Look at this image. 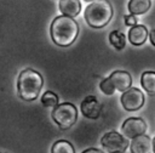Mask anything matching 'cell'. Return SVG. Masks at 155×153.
Returning <instances> with one entry per match:
<instances>
[{
    "instance_id": "obj_22",
    "label": "cell",
    "mask_w": 155,
    "mask_h": 153,
    "mask_svg": "<svg viewBox=\"0 0 155 153\" xmlns=\"http://www.w3.org/2000/svg\"><path fill=\"white\" fill-rule=\"evenodd\" d=\"M85 1H86V2H87V1H88V2H93V1H96V0H85Z\"/></svg>"
},
{
    "instance_id": "obj_7",
    "label": "cell",
    "mask_w": 155,
    "mask_h": 153,
    "mask_svg": "<svg viewBox=\"0 0 155 153\" xmlns=\"http://www.w3.org/2000/svg\"><path fill=\"white\" fill-rule=\"evenodd\" d=\"M120 101H121L122 107L126 110L134 112V110H138L143 107L145 100H144V93L139 89L130 87L128 90L122 92V95L120 97Z\"/></svg>"
},
{
    "instance_id": "obj_16",
    "label": "cell",
    "mask_w": 155,
    "mask_h": 153,
    "mask_svg": "<svg viewBox=\"0 0 155 153\" xmlns=\"http://www.w3.org/2000/svg\"><path fill=\"white\" fill-rule=\"evenodd\" d=\"M51 153H75V149L69 141L59 140L53 143L51 148Z\"/></svg>"
},
{
    "instance_id": "obj_14",
    "label": "cell",
    "mask_w": 155,
    "mask_h": 153,
    "mask_svg": "<svg viewBox=\"0 0 155 153\" xmlns=\"http://www.w3.org/2000/svg\"><path fill=\"white\" fill-rule=\"evenodd\" d=\"M140 84L148 95L155 96V72H144L140 78Z\"/></svg>"
},
{
    "instance_id": "obj_6",
    "label": "cell",
    "mask_w": 155,
    "mask_h": 153,
    "mask_svg": "<svg viewBox=\"0 0 155 153\" xmlns=\"http://www.w3.org/2000/svg\"><path fill=\"white\" fill-rule=\"evenodd\" d=\"M103 148L109 153H124L130 146L128 140L116 131H109L101 138Z\"/></svg>"
},
{
    "instance_id": "obj_15",
    "label": "cell",
    "mask_w": 155,
    "mask_h": 153,
    "mask_svg": "<svg viewBox=\"0 0 155 153\" xmlns=\"http://www.w3.org/2000/svg\"><path fill=\"white\" fill-rule=\"evenodd\" d=\"M109 42L111 44V46L114 49H116L117 51H120L126 45V36H125V34L121 30L115 29V30H113L109 34Z\"/></svg>"
},
{
    "instance_id": "obj_13",
    "label": "cell",
    "mask_w": 155,
    "mask_h": 153,
    "mask_svg": "<svg viewBox=\"0 0 155 153\" xmlns=\"http://www.w3.org/2000/svg\"><path fill=\"white\" fill-rule=\"evenodd\" d=\"M151 0H130L128 11L132 15H143L150 10Z\"/></svg>"
},
{
    "instance_id": "obj_12",
    "label": "cell",
    "mask_w": 155,
    "mask_h": 153,
    "mask_svg": "<svg viewBox=\"0 0 155 153\" xmlns=\"http://www.w3.org/2000/svg\"><path fill=\"white\" fill-rule=\"evenodd\" d=\"M59 10L64 16L76 17L81 11V4L79 0H59Z\"/></svg>"
},
{
    "instance_id": "obj_9",
    "label": "cell",
    "mask_w": 155,
    "mask_h": 153,
    "mask_svg": "<svg viewBox=\"0 0 155 153\" xmlns=\"http://www.w3.org/2000/svg\"><path fill=\"white\" fill-rule=\"evenodd\" d=\"M80 109H81V113L84 114V117H86L88 119H97L101 115L102 104L99 103L97 97L91 95L82 100V102L80 104Z\"/></svg>"
},
{
    "instance_id": "obj_4",
    "label": "cell",
    "mask_w": 155,
    "mask_h": 153,
    "mask_svg": "<svg viewBox=\"0 0 155 153\" xmlns=\"http://www.w3.org/2000/svg\"><path fill=\"white\" fill-rule=\"evenodd\" d=\"M132 87V78L128 72L125 70H115L108 78L103 79L99 84V89L105 95H113L115 90L120 92H125Z\"/></svg>"
},
{
    "instance_id": "obj_1",
    "label": "cell",
    "mask_w": 155,
    "mask_h": 153,
    "mask_svg": "<svg viewBox=\"0 0 155 153\" xmlns=\"http://www.w3.org/2000/svg\"><path fill=\"white\" fill-rule=\"evenodd\" d=\"M51 39L52 41L62 47L71 45L79 34L78 22L69 16H57L51 23Z\"/></svg>"
},
{
    "instance_id": "obj_2",
    "label": "cell",
    "mask_w": 155,
    "mask_h": 153,
    "mask_svg": "<svg viewBox=\"0 0 155 153\" xmlns=\"http://www.w3.org/2000/svg\"><path fill=\"white\" fill-rule=\"evenodd\" d=\"M42 85H44L42 75L31 68H27L19 73L17 79L18 96L23 101H34L39 97Z\"/></svg>"
},
{
    "instance_id": "obj_10",
    "label": "cell",
    "mask_w": 155,
    "mask_h": 153,
    "mask_svg": "<svg viewBox=\"0 0 155 153\" xmlns=\"http://www.w3.org/2000/svg\"><path fill=\"white\" fill-rule=\"evenodd\" d=\"M131 153H151L153 152V140L149 136L140 135L138 137L132 138L131 144Z\"/></svg>"
},
{
    "instance_id": "obj_18",
    "label": "cell",
    "mask_w": 155,
    "mask_h": 153,
    "mask_svg": "<svg viewBox=\"0 0 155 153\" xmlns=\"http://www.w3.org/2000/svg\"><path fill=\"white\" fill-rule=\"evenodd\" d=\"M124 19H125V24H126L127 27L137 25V17H136V15H132V13L126 15V16L124 17Z\"/></svg>"
},
{
    "instance_id": "obj_11",
    "label": "cell",
    "mask_w": 155,
    "mask_h": 153,
    "mask_svg": "<svg viewBox=\"0 0 155 153\" xmlns=\"http://www.w3.org/2000/svg\"><path fill=\"white\" fill-rule=\"evenodd\" d=\"M149 36V32L147 29L145 25L143 24H137L131 27V29L128 30V40L132 45L134 46H140L143 45Z\"/></svg>"
},
{
    "instance_id": "obj_20",
    "label": "cell",
    "mask_w": 155,
    "mask_h": 153,
    "mask_svg": "<svg viewBox=\"0 0 155 153\" xmlns=\"http://www.w3.org/2000/svg\"><path fill=\"white\" fill-rule=\"evenodd\" d=\"M82 153H103V152L101 149H97V148H87Z\"/></svg>"
},
{
    "instance_id": "obj_5",
    "label": "cell",
    "mask_w": 155,
    "mask_h": 153,
    "mask_svg": "<svg viewBox=\"0 0 155 153\" xmlns=\"http://www.w3.org/2000/svg\"><path fill=\"white\" fill-rule=\"evenodd\" d=\"M52 119L62 130H67L75 124L78 119V109L70 102L59 103L52 110Z\"/></svg>"
},
{
    "instance_id": "obj_3",
    "label": "cell",
    "mask_w": 155,
    "mask_h": 153,
    "mask_svg": "<svg viewBox=\"0 0 155 153\" xmlns=\"http://www.w3.org/2000/svg\"><path fill=\"white\" fill-rule=\"evenodd\" d=\"M113 13V6L108 0H96L85 8V21L92 28H103L110 22Z\"/></svg>"
},
{
    "instance_id": "obj_21",
    "label": "cell",
    "mask_w": 155,
    "mask_h": 153,
    "mask_svg": "<svg viewBox=\"0 0 155 153\" xmlns=\"http://www.w3.org/2000/svg\"><path fill=\"white\" fill-rule=\"evenodd\" d=\"M153 152L155 153V136H154V138H153Z\"/></svg>"
},
{
    "instance_id": "obj_8",
    "label": "cell",
    "mask_w": 155,
    "mask_h": 153,
    "mask_svg": "<svg viewBox=\"0 0 155 153\" xmlns=\"http://www.w3.org/2000/svg\"><path fill=\"white\" fill-rule=\"evenodd\" d=\"M124 136L128 138H134L144 135L147 131V123L142 118H127L121 126Z\"/></svg>"
},
{
    "instance_id": "obj_19",
    "label": "cell",
    "mask_w": 155,
    "mask_h": 153,
    "mask_svg": "<svg viewBox=\"0 0 155 153\" xmlns=\"http://www.w3.org/2000/svg\"><path fill=\"white\" fill-rule=\"evenodd\" d=\"M149 38H150V42L153 44V46H155V28L150 30V33H149Z\"/></svg>"
},
{
    "instance_id": "obj_17",
    "label": "cell",
    "mask_w": 155,
    "mask_h": 153,
    "mask_svg": "<svg viewBox=\"0 0 155 153\" xmlns=\"http://www.w3.org/2000/svg\"><path fill=\"white\" fill-rule=\"evenodd\" d=\"M59 97L53 92V91H46L42 96H41V103L44 107H56L58 106Z\"/></svg>"
}]
</instances>
